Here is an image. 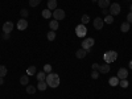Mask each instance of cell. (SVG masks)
<instances>
[{
    "instance_id": "cell-1",
    "label": "cell",
    "mask_w": 132,
    "mask_h": 99,
    "mask_svg": "<svg viewBox=\"0 0 132 99\" xmlns=\"http://www.w3.org/2000/svg\"><path fill=\"white\" fill-rule=\"evenodd\" d=\"M45 82L48 83L49 87H53V89H56V87L60 86V77L57 74H54V73H49L46 74V79Z\"/></svg>"
},
{
    "instance_id": "cell-2",
    "label": "cell",
    "mask_w": 132,
    "mask_h": 99,
    "mask_svg": "<svg viewBox=\"0 0 132 99\" xmlns=\"http://www.w3.org/2000/svg\"><path fill=\"white\" fill-rule=\"evenodd\" d=\"M116 58H118V53L116 52H114V50H108L107 53H104L103 54V60L106 61V63H111V62H114V61H116Z\"/></svg>"
},
{
    "instance_id": "cell-3",
    "label": "cell",
    "mask_w": 132,
    "mask_h": 99,
    "mask_svg": "<svg viewBox=\"0 0 132 99\" xmlns=\"http://www.w3.org/2000/svg\"><path fill=\"white\" fill-rule=\"evenodd\" d=\"M52 16L54 17V20H63L65 19V11L63 9H60V8H56L53 11Z\"/></svg>"
},
{
    "instance_id": "cell-4",
    "label": "cell",
    "mask_w": 132,
    "mask_h": 99,
    "mask_svg": "<svg viewBox=\"0 0 132 99\" xmlns=\"http://www.w3.org/2000/svg\"><path fill=\"white\" fill-rule=\"evenodd\" d=\"M86 32H87V29H86V25H83V24H79V25H77V28H75V33H77V36L78 37H85L86 36Z\"/></svg>"
},
{
    "instance_id": "cell-5",
    "label": "cell",
    "mask_w": 132,
    "mask_h": 99,
    "mask_svg": "<svg viewBox=\"0 0 132 99\" xmlns=\"http://www.w3.org/2000/svg\"><path fill=\"white\" fill-rule=\"evenodd\" d=\"M93 45H94V38H91V37H89V38H86V40L82 41V49H85L87 52H90V48Z\"/></svg>"
},
{
    "instance_id": "cell-6",
    "label": "cell",
    "mask_w": 132,
    "mask_h": 99,
    "mask_svg": "<svg viewBox=\"0 0 132 99\" xmlns=\"http://www.w3.org/2000/svg\"><path fill=\"white\" fill-rule=\"evenodd\" d=\"M119 13H120V5L118 3H112L110 5V15L115 16V15H119Z\"/></svg>"
},
{
    "instance_id": "cell-7",
    "label": "cell",
    "mask_w": 132,
    "mask_h": 99,
    "mask_svg": "<svg viewBox=\"0 0 132 99\" xmlns=\"http://www.w3.org/2000/svg\"><path fill=\"white\" fill-rule=\"evenodd\" d=\"M94 28L95 29H98V30H101V29H103V25H104V21L101 19V17H96V19H94Z\"/></svg>"
},
{
    "instance_id": "cell-8",
    "label": "cell",
    "mask_w": 132,
    "mask_h": 99,
    "mask_svg": "<svg viewBox=\"0 0 132 99\" xmlns=\"http://www.w3.org/2000/svg\"><path fill=\"white\" fill-rule=\"evenodd\" d=\"M127 77H128V70L126 68H120L119 71H118V78L119 81L120 79H127Z\"/></svg>"
},
{
    "instance_id": "cell-9",
    "label": "cell",
    "mask_w": 132,
    "mask_h": 99,
    "mask_svg": "<svg viewBox=\"0 0 132 99\" xmlns=\"http://www.w3.org/2000/svg\"><path fill=\"white\" fill-rule=\"evenodd\" d=\"M28 28V21L25 19H20L17 21V29L19 30H25Z\"/></svg>"
},
{
    "instance_id": "cell-10",
    "label": "cell",
    "mask_w": 132,
    "mask_h": 99,
    "mask_svg": "<svg viewBox=\"0 0 132 99\" xmlns=\"http://www.w3.org/2000/svg\"><path fill=\"white\" fill-rule=\"evenodd\" d=\"M12 30H13V23H11V21L4 23V25H3V33H11Z\"/></svg>"
},
{
    "instance_id": "cell-11",
    "label": "cell",
    "mask_w": 132,
    "mask_h": 99,
    "mask_svg": "<svg viewBox=\"0 0 132 99\" xmlns=\"http://www.w3.org/2000/svg\"><path fill=\"white\" fill-rule=\"evenodd\" d=\"M98 5L102 9H104V8H108L111 5V3H110V0H98Z\"/></svg>"
},
{
    "instance_id": "cell-12",
    "label": "cell",
    "mask_w": 132,
    "mask_h": 99,
    "mask_svg": "<svg viewBox=\"0 0 132 99\" xmlns=\"http://www.w3.org/2000/svg\"><path fill=\"white\" fill-rule=\"evenodd\" d=\"M98 71H99V73H102V74H107V73H110V65L106 63V65L99 66V70H98Z\"/></svg>"
},
{
    "instance_id": "cell-13",
    "label": "cell",
    "mask_w": 132,
    "mask_h": 99,
    "mask_svg": "<svg viewBox=\"0 0 132 99\" xmlns=\"http://www.w3.org/2000/svg\"><path fill=\"white\" fill-rule=\"evenodd\" d=\"M36 78H37V81H38V82L45 81V79H46V73H45V71H40V73H37Z\"/></svg>"
},
{
    "instance_id": "cell-14",
    "label": "cell",
    "mask_w": 132,
    "mask_h": 99,
    "mask_svg": "<svg viewBox=\"0 0 132 99\" xmlns=\"http://www.w3.org/2000/svg\"><path fill=\"white\" fill-rule=\"evenodd\" d=\"M86 54H87V50H85V49H79V50H77L75 56H77V58H85V57H86Z\"/></svg>"
},
{
    "instance_id": "cell-15",
    "label": "cell",
    "mask_w": 132,
    "mask_h": 99,
    "mask_svg": "<svg viewBox=\"0 0 132 99\" xmlns=\"http://www.w3.org/2000/svg\"><path fill=\"white\" fill-rule=\"evenodd\" d=\"M56 8H57V0H49L48 2V9L54 11Z\"/></svg>"
},
{
    "instance_id": "cell-16",
    "label": "cell",
    "mask_w": 132,
    "mask_h": 99,
    "mask_svg": "<svg viewBox=\"0 0 132 99\" xmlns=\"http://www.w3.org/2000/svg\"><path fill=\"white\" fill-rule=\"evenodd\" d=\"M49 27H50L52 30L56 32V30L58 29V20H52L50 23H49Z\"/></svg>"
},
{
    "instance_id": "cell-17",
    "label": "cell",
    "mask_w": 132,
    "mask_h": 99,
    "mask_svg": "<svg viewBox=\"0 0 132 99\" xmlns=\"http://www.w3.org/2000/svg\"><path fill=\"white\" fill-rule=\"evenodd\" d=\"M46 87H48V83H46L45 81L38 82V85H37V89H38L40 91H45V90H46Z\"/></svg>"
},
{
    "instance_id": "cell-18",
    "label": "cell",
    "mask_w": 132,
    "mask_h": 99,
    "mask_svg": "<svg viewBox=\"0 0 132 99\" xmlns=\"http://www.w3.org/2000/svg\"><path fill=\"white\" fill-rule=\"evenodd\" d=\"M108 83H110V86H118L119 85V78L118 77H111L110 81H108Z\"/></svg>"
},
{
    "instance_id": "cell-19",
    "label": "cell",
    "mask_w": 132,
    "mask_h": 99,
    "mask_svg": "<svg viewBox=\"0 0 132 99\" xmlns=\"http://www.w3.org/2000/svg\"><path fill=\"white\" fill-rule=\"evenodd\" d=\"M131 28H129V23H127V21H126V23H123L122 25H120V30H122L123 33H126V32H128Z\"/></svg>"
},
{
    "instance_id": "cell-20",
    "label": "cell",
    "mask_w": 132,
    "mask_h": 99,
    "mask_svg": "<svg viewBox=\"0 0 132 99\" xmlns=\"http://www.w3.org/2000/svg\"><path fill=\"white\" fill-rule=\"evenodd\" d=\"M42 17H44V19H49V17H52V11L48 9V8H46V9H44V11H42Z\"/></svg>"
},
{
    "instance_id": "cell-21",
    "label": "cell",
    "mask_w": 132,
    "mask_h": 99,
    "mask_svg": "<svg viewBox=\"0 0 132 99\" xmlns=\"http://www.w3.org/2000/svg\"><path fill=\"white\" fill-rule=\"evenodd\" d=\"M28 82H29V78H28V75H23L20 78V83L23 85V86H28Z\"/></svg>"
},
{
    "instance_id": "cell-22",
    "label": "cell",
    "mask_w": 132,
    "mask_h": 99,
    "mask_svg": "<svg viewBox=\"0 0 132 99\" xmlns=\"http://www.w3.org/2000/svg\"><path fill=\"white\" fill-rule=\"evenodd\" d=\"M36 71H37L36 66H29V68L27 69V74H28V75H33V74H35Z\"/></svg>"
},
{
    "instance_id": "cell-23",
    "label": "cell",
    "mask_w": 132,
    "mask_h": 99,
    "mask_svg": "<svg viewBox=\"0 0 132 99\" xmlns=\"http://www.w3.org/2000/svg\"><path fill=\"white\" fill-rule=\"evenodd\" d=\"M103 21H104L106 24H112V23H114V16H111V15H107V16L104 17V20H103Z\"/></svg>"
},
{
    "instance_id": "cell-24",
    "label": "cell",
    "mask_w": 132,
    "mask_h": 99,
    "mask_svg": "<svg viewBox=\"0 0 132 99\" xmlns=\"http://www.w3.org/2000/svg\"><path fill=\"white\" fill-rule=\"evenodd\" d=\"M7 73H8V70H7V68L5 66H3V65H0V77H4L7 75Z\"/></svg>"
},
{
    "instance_id": "cell-25",
    "label": "cell",
    "mask_w": 132,
    "mask_h": 99,
    "mask_svg": "<svg viewBox=\"0 0 132 99\" xmlns=\"http://www.w3.org/2000/svg\"><path fill=\"white\" fill-rule=\"evenodd\" d=\"M48 40H49V41H54V40H56V32L50 30V32L48 33Z\"/></svg>"
},
{
    "instance_id": "cell-26",
    "label": "cell",
    "mask_w": 132,
    "mask_h": 99,
    "mask_svg": "<svg viewBox=\"0 0 132 99\" xmlns=\"http://www.w3.org/2000/svg\"><path fill=\"white\" fill-rule=\"evenodd\" d=\"M27 93H28V94H35V93H36V87L28 85V86H27Z\"/></svg>"
},
{
    "instance_id": "cell-27",
    "label": "cell",
    "mask_w": 132,
    "mask_h": 99,
    "mask_svg": "<svg viewBox=\"0 0 132 99\" xmlns=\"http://www.w3.org/2000/svg\"><path fill=\"white\" fill-rule=\"evenodd\" d=\"M119 86L123 87V89H126V87H128V81L127 79H120L119 81Z\"/></svg>"
},
{
    "instance_id": "cell-28",
    "label": "cell",
    "mask_w": 132,
    "mask_h": 99,
    "mask_svg": "<svg viewBox=\"0 0 132 99\" xmlns=\"http://www.w3.org/2000/svg\"><path fill=\"white\" fill-rule=\"evenodd\" d=\"M20 15H21V17H23V19H27L28 17V15H29V12H28V9H21L20 11Z\"/></svg>"
},
{
    "instance_id": "cell-29",
    "label": "cell",
    "mask_w": 132,
    "mask_h": 99,
    "mask_svg": "<svg viewBox=\"0 0 132 99\" xmlns=\"http://www.w3.org/2000/svg\"><path fill=\"white\" fill-rule=\"evenodd\" d=\"M81 20H82V24H83V25H86V24L90 21V17H89V15H83Z\"/></svg>"
},
{
    "instance_id": "cell-30",
    "label": "cell",
    "mask_w": 132,
    "mask_h": 99,
    "mask_svg": "<svg viewBox=\"0 0 132 99\" xmlns=\"http://www.w3.org/2000/svg\"><path fill=\"white\" fill-rule=\"evenodd\" d=\"M41 3V0H29V5L30 7H37Z\"/></svg>"
},
{
    "instance_id": "cell-31",
    "label": "cell",
    "mask_w": 132,
    "mask_h": 99,
    "mask_svg": "<svg viewBox=\"0 0 132 99\" xmlns=\"http://www.w3.org/2000/svg\"><path fill=\"white\" fill-rule=\"evenodd\" d=\"M44 71H45L46 74H49L52 71V66L50 65H45V66H44Z\"/></svg>"
},
{
    "instance_id": "cell-32",
    "label": "cell",
    "mask_w": 132,
    "mask_h": 99,
    "mask_svg": "<svg viewBox=\"0 0 132 99\" xmlns=\"http://www.w3.org/2000/svg\"><path fill=\"white\" fill-rule=\"evenodd\" d=\"M98 77H99V71H93V73H91V78H93V79H96Z\"/></svg>"
},
{
    "instance_id": "cell-33",
    "label": "cell",
    "mask_w": 132,
    "mask_h": 99,
    "mask_svg": "<svg viewBox=\"0 0 132 99\" xmlns=\"http://www.w3.org/2000/svg\"><path fill=\"white\" fill-rule=\"evenodd\" d=\"M127 23L132 24V12H129V13L127 15Z\"/></svg>"
},
{
    "instance_id": "cell-34",
    "label": "cell",
    "mask_w": 132,
    "mask_h": 99,
    "mask_svg": "<svg viewBox=\"0 0 132 99\" xmlns=\"http://www.w3.org/2000/svg\"><path fill=\"white\" fill-rule=\"evenodd\" d=\"M99 66H101V65H98V63H93V70H94V71L99 70Z\"/></svg>"
},
{
    "instance_id": "cell-35",
    "label": "cell",
    "mask_w": 132,
    "mask_h": 99,
    "mask_svg": "<svg viewBox=\"0 0 132 99\" xmlns=\"http://www.w3.org/2000/svg\"><path fill=\"white\" fill-rule=\"evenodd\" d=\"M3 40H9V33H3Z\"/></svg>"
},
{
    "instance_id": "cell-36",
    "label": "cell",
    "mask_w": 132,
    "mask_h": 99,
    "mask_svg": "<svg viewBox=\"0 0 132 99\" xmlns=\"http://www.w3.org/2000/svg\"><path fill=\"white\" fill-rule=\"evenodd\" d=\"M102 11H103V13H104L106 16L108 15V11H107V8H104V9H102Z\"/></svg>"
},
{
    "instance_id": "cell-37",
    "label": "cell",
    "mask_w": 132,
    "mask_h": 99,
    "mask_svg": "<svg viewBox=\"0 0 132 99\" xmlns=\"http://www.w3.org/2000/svg\"><path fill=\"white\" fill-rule=\"evenodd\" d=\"M4 83V78H3V77H0V85H3Z\"/></svg>"
},
{
    "instance_id": "cell-38",
    "label": "cell",
    "mask_w": 132,
    "mask_h": 99,
    "mask_svg": "<svg viewBox=\"0 0 132 99\" xmlns=\"http://www.w3.org/2000/svg\"><path fill=\"white\" fill-rule=\"evenodd\" d=\"M129 68L132 69V61H131V63H129Z\"/></svg>"
},
{
    "instance_id": "cell-39",
    "label": "cell",
    "mask_w": 132,
    "mask_h": 99,
    "mask_svg": "<svg viewBox=\"0 0 132 99\" xmlns=\"http://www.w3.org/2000/svg\"><path fill=\"white\" fill-rule=\"evenodd\" d=\"M129 8H131V12H132V5H131V7H129Z\"/></svg>"
},
{
    "instance_id": "cell-40",
    "label": "cell",
    "mask_w": 132,
    "mask_h": 99,
    "mask_svg": "<svg viewBox=\"0 0 132 99\" xmlns=\"http://www.w3.org/2000/svg\"><path fill=\"white\" fill-rule=\"evenodd\" d=\"M93 2H98V0H93Z\"/></svg>"
}]
</instances>
